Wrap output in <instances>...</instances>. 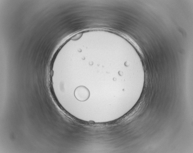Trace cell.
<instances>
[{
  "instance_id": "1",
  "label": "cell",
  "mask_w": 193,
  "mask_h": 153,
  "mask_svg": "<svg viewBox=\"0 0 193 153\" xmlns=\"http://www.w3.org/2000/svg\"><path fill=\"white\" fill-rule=\"evenodd\" d=\"M74 95L76 99L79 101H84L87 100L90 96L89 90L84 86H79L75 90Z\"/></svg>"
}]
</instances>
